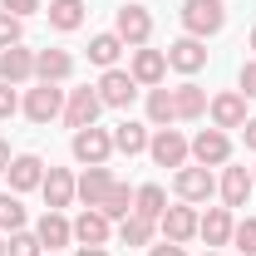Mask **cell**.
Returning a JSON list of instances; mask_svg holds the SVG:
<instances>
[{
  "label": "cell",
  "instance_id": "obj_23",
  "mask_svg": "<svg viewBox=\"0 0 256 256\" xmlns=\"http://www.w3.org/2000/svg\"><path fill=\"white\" fill-rule=\"evenodd\" d=\"M133 212H138V217H148V222H158L162 212H168V192H162L158 182L138 188V192H133Z\"/></svg>",
  "mask_w": 256,
  "mask_h": 256
},
{
  "label": "cell",
  "instance_id": "obj_12",
  "mask_svg": "<svg viewBox=\"0 0 256 256\" xmlns=\"http://www.w3.org/2000/svg\"><path fill=\"white\" fill-rule=\"evenodd\" d=\"M232 207H207V217H197V236L207 242V246H226L232 242Z\"/></svg>",
  "mask_w": 256,
  "mask_h": 256
},
{
  "label": "cell",
  "instance_id": "obj_9",
  "mask_svg": "<svg viewBox=\"0 0 256 256\" xmlns=\"http://www.w3.org/2000/svg\"><path fill=\"white\" fill-rule=\"evenodd\" d=\"M207 108H212V124L222 128V133H226V128H242V124H246V94H242V89H226V94H217Z\"/></svg>",
  "mask_w": 256,
  "mask_h": 256
},
{
  "label": "cell",
  "instance_id": "obj_16",
  "mask_svg": "<svg viewBox=\"0 0 256 256\" xmlns=\"http://www.w3.org/2000/svg\"><path fill=\"white\" fill-rule=\"evenodd\" d=\"M158 226H162V236H168V242H178V246H182L188 236H197V212H192V207H168V212L158 217Z\"/></svg>",
  "mask_w": 256,
  "mask_h": 256
},
{
  "label": "cell",
  "instance_id": "obj_18",
  "mask_svg": "<svg viewBox=\"0 0 256 256\" xmlns=\"http://www.w3.org/2000/svg\"><path fill=\"white\" fill-rule=\"evenodd\" d=\"M128 74H133L138 84H153V89H158V84H162V74H168V54H162V50H138Z\"/></svg>",
  "mask_w": 256,
  "mask_h": 256
},
{
  "label": "cell",
  "instance_id": "obj_21",
  "mask_svg": "<svg viewBox=\"0 0 256 256\" xmlns=\"http://www.w3.org/2000/svg\"><path fill=\"white\" fill-rule=\"evenodd\" d=\"M114 188V178H108V168H89L79 182H74V197H84V207H98L104 197Z\"/></svg>",
  "mask_w": 256,
  "mask_h": 256
},
{
  "label": "cell",
  "instance_id": "obj_11",
  "mask_svg": "<svg viewBox=\"0 0 256 256\" xmlns=\"http://www.w3.org/2000/svg\"><path fill=\"white\" fill-rule=\"evenodd\" d=\"M168 64H172L178 74H197V69L207 64V50H202V40H192V34L172 40V44H168Z\"/></svg>",
  "mask_w": 256,
  "mask_h": 256
},
{
  "label": "cell",
  "instance_id": "obj_36",
  "mask_svg": "<svg viewBox=\"0 0 256 256\" xmlns=\"http://www.w3.org/2000/svg\"><path fill=\"white\" fill-rule=\"evenodd\" d=\"M0 5H5L10 15H20V20H25V15H34V10H40V0H0Z\"/></svg>",
  "mask_w": 256,
  "mask_h": 256
},
{
  "label": "cell",
  "instance_id": "obj_2",
  "mask_svg": "<svg viewBox=\"0 0 256 256\" xmlns=\"http://www.w3.org/2000/svg\"><path fill=\"white\" fill-rule=\"evenodd\" d=\"M98 98H104V108H128V104L138 98V79H133L128 69H104Z\"/></svg>",
  "mask_w": 256,
  "mask_h": 256
},
{
  "label": "cell",
  "instance_id": "obj_42",
  "mask_svg": "<svg viewBox=\"0 0 256 256\" xmlns=\"http://www.w3.org/2000/svg\"><path fill=\"white\" fill-rule=\"evenodd\" d=\"M252 50H256V30H252Z\"/></svg>",
  "mask_w": 256,
  "mask_h": 256
},
{
  "label": "cell",
  "instance_id": "obj_45",
  "mask_svg": "<svg viewBox=\"0 0 256 256\" xmlns=\"http://www.w3.org/2000/svg\"><path fill=\"white\" fill-rule=\"evenodd\" d=\"M252 178H256V172H252Z\"/></svg>",
  "mask_w": 256,
  "mask_h": 256
},
{
  "label": "cell",
  "instance_id": "obj_40",
  "mask_svg": "<svg viewBox=\"0 0 256 256\" xmlns=\"http://www.w3.org/2000/svg\"><path fill=\"white\" fill-rule=\"evenodd\" d=\"M5 168H10V143L0 138V172H5Z\"/></svg>",
  "mask_w": 256,
  "mask_h": 256
},
{
  "label": "cell",
  "instance_id": "obj_31",
  "mask_svg": "<svg viewBox=\"0 0 256 256\" xmlns=\"http://www.w3.org/2000/svg\"><path fill=\"white\" fill-rule=\"evenodd\" d=\"M25 226V207L15 192H0V232H20Z\"/></svg>",
  "mask_w": 256,
  "mask_h": 256
},
{
  "label": "cell",
  "instance_id": "obj_28",
  "mask_svg": "<svg viewBox=\"0 0 256 256\" xmlns=\"http://www.w3.org/2000/svg\"><path fill=\"white\" fill-rule=\"evenodd\" d=\"M98 212H104L108 222H114V217H128V212H133V188H128V182H114L108 197L98 202Z\"/></svg>",
  "mask_w": 256,
  "mask_h": 256
},
{
  "label": "cell",
  "instance_id": "obj_19",
  "mask_svg": "<svg viewBox=\"0 0 256 256\" xmlns=\"http://www.w3.org/2000/svg\"><path fill=\"white\" fill-rule=\"evenodd\" d=\"M69 69H74V60H69L64 50H40V54H34L40 84H60V79H69Z\"/></svg>",
  "mask_w": 256,
  "mask_h": 256
},
{
  "label": "cell",
  "instance_id": "obj_33",
  "mask_svg": "<svg viewBox=\"0 0 256 256\" xmlns=\"http://www.w3.org/2000/svg\"><path fill=\"white\" fill-rule=\"evenodd\" d=\"M232 242H236V252H242V256H256V217H246V222L232 226Z\"/></svg>",
  "mask_w": 256,
  "mask_h": 256
},
{
  "label": "cell",
  "instance_id": "obj_38",
  "mask_svg": "<svg viewBox=\"0 0 256 256\" xmlns=\"http://www.w3.org/2000/svg\"><path fill=\"white\" fill-rule=\"evenodd\" d=\"M148 256H188V252H182L178 242H162V246H153V252H148Z\"/></svg>",
  "mask_w": 256,
  "mask_h": 256
},
{
  "label": "cell",
  "instance_id": "obj_15",
  "mask_svg": "<svg viewBox=\"0 0 256 256\" xmlns=\"http://www.w3.org/2000/svg\"><path fill=\"white\" fill-rule=\"evenodd\" d=\"M74 242H79V246H104V242H108V217H104L98 207H84L79 222H74Z\"/></svg>",
  "mask_w": 256,
  "mask_h": 256
},
{
  "label": "cell",
  "instance_id": "obj_20",
  "mask_svg": "<svg viewBox=\"0 0 256 256\" xmlns=\"http://www.w3.org/2000/svg\"><path fill=\"white\" fill-rule=\"evenodd\" d=\"M252 188H256V178L246 172V168H226V172H222V202H226V207H246Z\"/></svg>",
  "mask_w": 256,
  "mask_h": 256
},
{
  "label": "cell",
  "instance_id": "obj_43",
  "mask_svg": "<svg viewBox=\"0 0 256 256\" xmlns=\"http://www.w3.org/2000/svg\"><path fill=\"white\" fill-rule=\"evenodd\" d=\"M0 256H5V242H0Z\"/></svg>",
  "mask_w": 256,
  "mask_h": 256
},
{
  "label": "cell",
  "instance_id": "obj_5",
  "mask_svg": "<svg viewBox=\"0 0 256 256\" xmlns=\"http://www.w3.org/2000/svg\"><path fill=\"white\" fill-rule=\"evenodd\" d=\"M188 148H192V158L202 162V168H217V162L232 158V138H226L222 128H202V133L192 138Z\"/></svg>",
  "mask_w": 256,
  "mask_h": 256
},
{
  "label": "cell",
  "instance_id": "obj_8",
  "mask_svg": "<svg viewBox=\"0 0 256 256\" xmlns=\"http://www.w3.org/2000/svg\"><path fill=\"white\" fill-rule=\"evenodd\" d=\"M114 34H118L124 44H148V34H153V15H148L143 5H124V10H118Z\"/></svg>",
  "mask_w": 256,
  "mask_h": 256
},
{
  "label": "cell",
  "instance_id": "obj_35",
  "mask_svg": "<svg viewBox=\"0 0 256 256\" xmlns=\"http://www.w3.org/2000/svg\"><path fill=\"white\" fill-rule=\"evenodd\" d=\"M15 108H20V98H15V89H10L5 79H0V118H10Z\"/></svg>",
  "mask_w": 256,
  "mask_h": 256
},
{
  "label": "cell",
  "instance_id": "obj_32",
  "mask_svg": "<svg viewBox=\"0 0 256 256\" xmlns=\"http://www.w3.org/2000/svg\"><path fill=\"white\" fill-rule=\"evenodd\" d=\"M40 252H44V242H40L34 232H15L10 246H5V256H40Z\"/></svg>",
  "mask_w": 256,
  "mask_h": 256
},
{
  "label": "cell",
  "instance_id": "obj_26",
  "mask_svg": "<svg viewBox=\"0 0 256 256\" xmlns=\"http://www.w3.org/2000/svg\"><path fill=\"white\" fill-rule=\"evenodd\" d=\"M114 148H118V153H128V158H133V153H143V148H148V128L133 124V118H128V124H118V128H114Z\"/></svg>",
  "mask_w": 256,
  "mask_h": 256
},
{
  "label": "cell",
  "instance_id": "obj_27",
  "mask_svg": "<svg viewBox=\"0 0 256 256\" xmlns=\"http://www.w3.org/2000/svg\"><path fill=\"white\" fill-rule=\"evenodd\" d=\"M118 54H124V40H118V34H94V40H89V60L104 64V69H114Z\"/></svg>",
  "mask_w": 256,
  "mask_h": 256
},
{
  "label": "cell",
  "instance_id": "obj_10",
  "mask_svg": "<svg viewBox=\"0 0 256 256\" xmlns=\"http://www.w3.org/2000/svg\"><path fill=\"white\" fill-rule=\"evenodd\" d=\"M60 108H64V98H60L54 84H40V89L25 94V118H30V124H50V118H60Z\"/></svg>",
  "mask_w": 256,
  "mask_h": 256
},
{
  "label": "cell",
  "instance_id": "obj_34",
  "mask_svg": "<svg viewBox=\"0 0 256 256\" xmlns=\"http://www.w3.org/2000/svg\"><path fill=\"white\" fill-rule=\"evenodd\" d=\"M10 44H20V15L0 10V50H10Z\"/></svg>",
  "mask_w": 256,
  "mask_h": 256
},
{
  "label": "cell",
  "instance_id": "obj_3",
  "mask_svg": "<svg viewBox=\"0 0 256 256\" xmlns=\"http://www.w3.org/2000/svg\"><path fill=\"white\" fill-rule=\"evenodd\" d=\"M148 153H153V162H158V168H182L192 148H188V138H182L178 128H158V133L148 138Z\"/></svg>",
  "mask_w": 256,
  "mask_h": 256
},
{
  "label": "cell",
  "instance_id": "obj_24",
  "mask_svg": "<svg viewBox=\"0 0 256 256\" xmlns=\"http://www.w3.org/2000/svg\"><path fill=\"white\" fill-rule=\"evenodd\" d=\"M50 25L54 30H79L84 25V0H50Z\"/></svg>",
  "mask_w": 256,
  "mask_h": 256
},
{
  "label": "cell",
  "instance_id": "obj_6",
  "mask_svg": "<svg viewBox=\"0 0 256 256\" xmlns=\"http://www.w3.org/2000/svg\"><path fill=\"white\" fill-rule=\"evenodd\" d=\"M98 108H104L98 89H74V94H69V104H64V124L74 128V133H79V128H94Z\"/></svg>",
  "mask_w": 256,
  "mask_h": 256
},
{
  "label": "cell",
  "instance_id": "obj_1",
  "mask_svg": "<svg viewBox=\"0 0 256 256\" xmlns=\"http://www.w3.org/2000/svg\"><path fill=\"white\" fill-rule=\"evenodd\" d=\"M182 25L192 40H207L226 25V5L222 0H182Z\"/></svg>",
  "mask_w": 256,
  "mask_h": 256
},
{
  "label": "cell",
  "instance_id": "obj_4",
  "mask_svg": "<svg viewBox=\"0 0 256 256\" xmlns=\"http://www.w3.org/2000/svg\"><path fill=\"white\" fill-rule=\"evenodd\" d=\"M114 153V133H104V128H79L74 133V158L89 162V168H104Z\"/></svg>",
  "mask_w": 256,
  "mask_h": 256
},
{
  "label": "cell",
  "instance_id": "obj_13",
  "mask_svg": "<svg viewBox=\"0 0 256 256\" xmlns=\"http://www.w3.org/2000/svg\"><path fill=\"white\" fill-rule=\"evenodd\" d=\"M10 192H30V188H40L44 182V162L34 158V153H20V158H10Z\"/></svg>",
  "mask_w": 256,
  "mask_h": 256
},
{
  "label": "cell",
  "instance_id": "obj_41",
  "mask_svg": "<svg viewBox=\"0 0 256 256\" xmlns=\"http://www.w3.org/2000/svg\"><path fill=\"white\" fill-rule=\"evenodd\" d=\"M74 256H108V252H104V246H79Z\"/></svg>",
  "mask_w": 256,
  "mask_h": 256
},
{
  "label": "cell",
  "instance_id": "obj_7",
  "mask_svg": "<svg viewBox=\"0 0 256 256\" xmlns=\"http://www.w3.org/2000/svg\"><path fill=\"white\" fill-rule=\"evenodd\" d=\"M172 188H178V197H182V202H207V197L217 192V182H212V172L197 162V168H178Z\"/></svg>",
  "mask_w": 256,
  "mask_h": 256
},
{
  "label": "cell",
  "instance_id": "obj_29",
  "mask_svg": "<svg viewBox=\"0 0 256 256\" xmlns=\"http://www.w3.org/2000/svg\"><path fill=\"white\" fill-rule=\"evenodd\" d=\"M118 242H124V246H148V242H153V222L138 217V212H128L124 226H118Z\"/></svg>",
  "mask_w": 256,
  "mask_h": 256
},
{
  "label": "cell",
  "instance_id": "obj_14",
  "mask_svg": "<svg viewBox=\"0 0 256 256\" xmlns=\"http://www.w3.org/2000/svg\"><path fill=\"white\" fill-rule=\"evenodd\" d=\"M40 192H44L50 212L69 207V202H74V178H69V168H50V172H44V182H40Z\"/></svg>",
  "mask_w": 256,
  "mask_h": 256
},
{
  "label": "cell",
  "instance_id": "obj_22",
  "mask_svg": "<svg viewBox=\"0 0 256 256\" xmlns=\"http://www.w3.org/2000/svg\"><path fill=\"white\" fill-rule=\"evenodd\" d=\"M34 236L44 242V252H54V246H69V242H74V222H64L60 212H44Z\"/></svg>",
  "mask_w": 256,
  "mask_h": 256
},
{
  "label": "cell",
  "instance_id": "obj_44",
  "mask_svg": "<svg viewBox=\"0 0 256 256\" xmlns=\"http://www.w3.org/2000/svg\"><path fill=\"white\" fill-rule=\"evenodd\" d=\"M202 256H217V252H202Z\"/></svg>",
  "mask_w": 256,
  "mask_h": 256
},
{
  "label": "cell",
  "instance_id": "obj_30",
  "mask_svg": "<svg viewBox=\"0 0 256 256\" xmlns=\"http://www.w3.org/2000/svg\"><path fill=\"white\" fill-rule=\"evenodd\" d=\"M148 118L158 128H168L178 118V104H172V89H148Z\"/></svg>",
  "mask_w": 256,
  "mask_h": 256
},
{
  "label": "cell",
  "instance_id": "obj_25",
  "mask_svg": "<svg viewBox=\"0 0 256 256\" xmlns=\"http://www.w3.org/2000/svg\"><path fill=\"white\" fill-rule=\"evenodd\" d=\"M172 104H178V118H202L207 114V94L197 84H178L172 89Z\"/></svg>",
  "mask_w": 256,
  "mask_h": 256
},
{
  "label": "cell",
  "instance_id": "obj_17",
  "mask_svg": "<svg viewBox=\"0 0 256 256\" xmlns=\"http://www.w3.org/2000/svg\"><path fill=\"white\" fill-rule=\"evenodd\" d=\"M30 74H34V54L30 50H20V44L0 50V79H5V84H25Z\"/></svg>",
  "mask_w": 256,
  "mask_h": 256
},
{
  "label": "cell",
  "instance_id": "obj_37",
  "mask_svg": "<svg viewBox=\"0 0 256 256\" xmlns=\"http://www.w3.org/2000/svg\"><path fill=\"white\" fill-rule=\"evenodd\" d=\"M242 94L256 98V60H252V64H242Z\"/></svg>",
  "mask_w": 256,
  "mask_h": 256
},
{
  "label": "cell",
  "instance_id": "obj_39",
  "mask_svg": "<svg viewBox=\"0 0 256 256\" xmlns=\"http://www.w3.org/2000/svg\"><path fill=\"white\" fill-rule=\"evenodd\" d=\"M242 138H246V148L256 153V118H246V124H242Z\"/></svg>",
  "mask_w": 256,
  "mask_h": 256
}]
</instances>
